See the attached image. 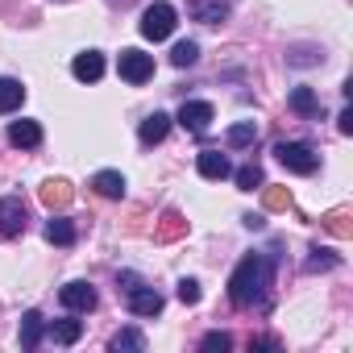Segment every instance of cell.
Here are the masks:
<instances>
[{
  "instance_id": "cell-5",
  "label": "cell",
  "mask_w": 353,
  "mask_h": 353,
  "mask_svg": "<svg viewBox=\"0 0 353 353\" xmlns=\"http://www.w3.org/2000/svg\"><path fill=\"white\" fill-rule=\"evenodd\" d=\"M26 225H30V212H26V204L17 200V196H5L0 200V237H21L26 233Z\"/></svg>"
},
{
  "instance_id": "cell-15",
  "label": "cell",
  "mask_w": 353,
  "mask_h": 353,
  "mask_svg": "<svg viewBox=\"0 0 353 353\" xmlns=\"http://www.w3.org/2000/svg\"><path fill=\"white\" fill-rule=\"evenodd\" d=\"M21 104H26V88H21V79L0 75V117H5V112H17Z\"/></svg>"
},
{
  "instance_id": "cell-29",
  "label": "cell",
  "mask_w": 353,
  "mask_h": 353,
  "mask_svg": "<svg viewBox=\"0 0 353 353\" xmlns=\"http://www.w3.org/2000/svg\"><path fill=\"white\" fill-rule=\"evenodd\" d=\"M200 349H208V353L221 349V353H225V349H233V336H229V332H208V336L200 341Z\"/></svg>"
},
{
  "instance_id": "cell-8",
  "label": "cell",
  "mask_w": 353,
  "mask_h": 353,
  "mask_svg": "<svg viewBox=\"0 0 353 353\" xmlns=\"http://www.w3.org/2000/svg\"><path fill=\"white\" fill-rule=\"evenodd\" d=\"M59 299H63V307H71V312H92V307H96V287H92V283H67V287L59 291Z\"/></svg>"
},
{
  "instance_id": "cell-6",
  "label": "cell",
  "mask_w": 353,
  "mask_h": 353,
  "mask_svg": "<svg viewBox=\"0 0 353 353\" xmlns=\"http://www.w3.org/2000/svg\"><path fill=\"white\" fill-rule=\"evenodd\" d=\"M212 117H216V108L208 104V100H183V108H179V125L188 129V133H208V125H212Z\"/></svg>"
},
{
  "instance_id": "cell-16",
  "label": "cell",
  "mask_w": 353,
  "mask_h": 353,
  "mask_svg": "<svg viewBox=\"0 0 353 353\" xmlns=\"http://www.w3.org/2000/svg\"><path fill=\"white\" fill-rule=\"evenodd\" d=\"M71 196H75V192H71L67 179H46V183H42V204H46L50 212H54V208H67Z\"/></svg>"
},
{
  "instance_id": "cell-17",
  "label": "cell",
  "mask_w": 353,
  "mask_h": 353,
  "mask_svg": "<svg viewBox=\"0 0 353 353\" xmlns=\"http://www.w3.org/2000/svg\"><path fill=\"white\" fill-rule=\"evenodd\" d=\"M42 336H46V320H42V312H26V316H21V349H38Z\"/></svg>"
},
{
  "instance_id": "cell-3",
  "label": "cell",
  "mask_w": 353,
  "mask_h": 353,
  "mask_svg": "<svg viewBox=\"0 0 353 353\" xmlns=\"http://www.w3.org/2000/svg\"><path fill=\"white\" fill-rule=\"evenodd\" d=\"M274 154H279V162H283L291 174H312V170L320 166V154H316L307 141H283V145H274Z\"/></svg>"
},
{
  "instance_id": "cell-10",
  "label": "cell",
  "mask_w": 353,
  "mask_h": 353,
  "mask_svg": "<svg viewBox=\"0 0 353 353\" xmlns=\"http://www.w3.org/2000/svg\"><path fill=\"white\" fill-rule=\"evenodd\" d=\"M71 75H75L79 83H96V79L104 75V54H100V50H83V54H75Z\"/></svg>"
},
{
  "instance_id": "cell-7",
  "label": "cell",
  "mask_w": 353,
  "mask_h": 353,
  "mask_svg": "<svg viewBox=\"0 0 353 353\" xmlns=\"http://www.w3.org/2000/svg\"><path fill=\"white\" fill-rule=\"evenodd\" d=\"M196 170H200V179H229L233 174V166H229V158L221 150H200L196 154Z\"/></svg>"
},
{
  "instance_id": "cell-20",
  "label": "cell",
  "mask_w": 353,
  "mask_h": 353,
  "mask_svg": "<svg viewBox=\"0 0 353 353\" xmlns=\"http://www.w3.org/2000/svg\"><path fill=\"white\" fill-rule=\"evenodd\" d=\"M225 141H229L233 150H245V145H254V141H258V125H254V121H237V125H229Z\"/></svg>"
},
{
  "instance_id": "cell-27",
  "label": "cell",
  "mask_w": 353,
  "mask_h": 353,
  "mask_svg": "<svg viewBox=\"0 0 353 353\" xmlns=\"http://www.w3.org/2000/svg\"><path fill=\"white\" fill-rule=\"evenodd\" d=\"M341 258L332 254V250H312V258H307V270H332Z\"/></svg>"
},
{
  "instance_id": "cell-23",
  "label": "cell",
  "mask_w": 353,
  "mask_h": 353,
  "mask_svg": "<svg viewBox=\"0 0 353 353\" xmlns=\"http://www.w3.org/2000/svg\"><path fill=\"white\" fill-rule=\"evenodd\" d=\"M233 179H237L241 192H254V188H262V166H258V162H245V166L233 174Z\"/></svg>"
},
{
  "instance_id": "cell-4",
  "label": "cell",
  "mask_w": 353,
  "mask_h": 353,
  "mask_svg": "<svg viewBox=\"0 0 353 353\" xmlns=\"http://www.w3.org/2000/svg\"><path fill=\"white\" fill-rule=\"evenodd\" d=\"M117 71H121V79H125V83H145V79H154V54H145V50L129 46V50H121Z\"/></svg>"
},
{
  "instance_id": "cell-19",
  "label": "cell",
  "mask_w": 353,
  "mask_h": 353,
  "mask_svg": "<svg viewBox=\"0 0 353 353\" xmlns=\"http://www.w3.org/2000/svg\"><path fill=\"white\" fill-rule=\"evenodd\" d=\"M46 241L50 245H75V225L67 216H50L46 221Z\"/></svg>"
},
{
  "instance_id": "cell-24",
  "label": "cell",
  "mask_w": 353,
  "mask_h": 353,
  "mask_svg": "<svg viewBox=\"0 0 353 353\" xmlns=\"http://www.w3.org/2000/svg\"><path fill=\"white\" fill-rule=\"evenodd\" d=\"M200 59V46L196 42H174V50H170V63L174 67H192Z\"/></svg>"
},
{
  "instance_id": "cell-25",
  "label": "cell",
  "mask_w": 353,
  "mask_h": 353,
  "mask_svg": "<svg viewBox=\"0 0 353 353\" xmlns=\"http://www.w3.org/2000/svg\"><path fill=\"white\" fill-rule=\"evenodd\" d=\"M183 229H188V221H183L179 212H166V216H162V225H158V237H162V241H170V237H179Z\"/></svg>"
},
{
  "instance_id": "cell-18",
  "label": "cell",
  "mask_w": 353,
  "mask_h": 353,
  "mask_svg": "<svg viewBox=\"0 0 353 353\" xmlns=\"http://www.w3.org/2000/svg\"><path fill=\"white\" fill-rule=\"evenodd\" d=\"M287 104H291V112H299V117H320V96H316L312 88H295Z\"/></svg>"
},
{
  "instance_id": "cell-22",
  "label": "cell",
  "mask_w": 353,
  "mask_h": 353,
  "mask_svg": "<svg viewBox=\"0 0 353 353\" xmlns=\"http://www.w3.org/2000/svg\"><path fill=\"white\" fill-rule=\"evenodd\" d=\"M108 349H112V353H121V349H145V336H141L137 328H121V332L108 341Z\"/></svg>"
},
{
  "instance_id": "cell-14",
  "label": "cell",
  "mask_w": 353,
  "mask_h": 353,
  "mask_svg": "<svg viewBox=\"0 0 353 353\" xmlns=\"http://www.w3.org/2000/svg\"><path fill=\"white\" fill-rule=\"evenodd\" d=\"M166 133H170V117H166V112H150V117L141 121V129H137L141 145H158Z\"/></svg>"
},
{
  "instance_id": "cell-30",
  "label": "cell",
  "mask_w": 353,
  "mask_h": 353,
  "mask_svg": "<svg viewBox=\"0 0 353 353\" xmlns=\"http://www.w3.org/2000/svg\"><path fill=\"white\" fill-rule=\"evenodd\" d=\"M336 129H341V133H353V112H349V108L336 117Z\"/></svg>"
},
{
  "instance_id": "cell-11",
  "label": "cell",
  "mask_w": 353,
  "mask_h": 353,
  "mask_svg": "<svg viewBox=\"0 0 353 353\" xmlns=\"http://www.w3.org/2000/svg\"><path fill=\"white\" fill-rule=\"evenodd\" d=\"M129 312H133V316H158V312H162V295H158L154 287H141V283H137V287L129 291Z\"/></svg>"
},
{
  "instance_id": "cell-12",
  "label": "cell",
  "mask_w": 353,
  "mask_h": 353,
  "mask_svg": "<svg viewBox=\"0 0 353 353\" xmlns=\"http://www.w3.org/2000/svg\"><path fill=\"white\" fill-rule=\"evenodd\" d=\"M92 188H96V196H104V200H121V196H125V174H121V170H96V174H92Z\"/></svg>"
},
{
  "instance_id": "cell-13",
  "label": "cell",
  "mask_w": 353,
  "mask_h": 353,
  "mask_svg": "<svg viewBox=\"0 0 353 353\" xmlns=\"http://www.w3.org/2000/svg\"><path fill=\"white\" fill-rule=\"evenodd\" d=\"M9 141L17 150H34V145H42V125L38 121H13L9 125Z\"/></svg>"
},
{
  "instance_id": "cell-28",
  "label": "cell",
  "mask_w": 353,
  "mask_h": 353,
  "mask_svg": "<svg viewBox=\"0 0 353 353\" xmlns=\"http://www.w3.org/2000/svg\"><path fill=\"white\" fill-rule=\"evenodd\" d=\"M174 295H179V303H200V283L196 279H179V291H174Z\"/></svg>"
},
{
  "instance_id": "cell-21",
  "label": "cell",
  "mask_w": 353,
  "mask_h": 353,
  "mask_svg": "<svg viewBox=\"0 0 353 353\" xmlns=\"http://www.w3.org/2000/svg\"><path fill=\"white\" fill-rule=\"evenodd\" d=\"M46 332H50V336H54L59 345H75V341L83 336V324H79V320H54V324H50Z\"/></svg>"
},
{
  "instance_id": "cell-2",
  "label": "cell",
  "mask_w": 353,
  "mask_h": 353,
  "mask_svg": "<svg viewBox=\"0 0 353 353\" xmlns=\"http://www.w3.org/2000/svg\"><path fill=\"white\" fill-rule=\"evenodd\" d=\"M174 21H179L174 5L154 0V5H145V13H141V38H145V42H166V38L174 34Z\"/></svg>"
},
{
  "instance_id": "cell-1",
  "label": "cell",
  "mask_w": 353,
  "mask_h": 353,
  "mask_svg": "<svg viewBox=\"0 0 353 353\" xmlns=\"http://www.w3.org/2000/svg\"><path fill=\"white\" fill-rule=\"evenodd\" d=\"M270 270H274L270 258L245 254V258L237 262V270L229 274V299H233V307H258V303H266Z\"/></svg>"
},
{
  "instance_id": "cell-26",
  "label": "cell",
  "mask_w": 353,
  "mask_h": 353,
  "mask_svg": "<svg viewBox=\"0 0 353 353\" xmlns=\"http://www.w3.org/2000/svg\"><path fill=\"white\" fill-rule=\"evenodd\" d=\"M266 208H270V212L291 208V192H287V188H266Z\"/></svg>"
},
{
  "instance_id": "cell-9",
  "label": "cell",
  "mask_w": 353,
  "mask_h": 353,
  "mask_svg": "<svg viewBox=\"0 0 353 353\" xmlns=\"http://www.w3.org/2000/svg\"><path fill=\"white\" fill-rule=\"evenodd\" d=\"M188 13H192V21L221 26L229 17V0H188Z\"/></svg>"
}]
</instances>
